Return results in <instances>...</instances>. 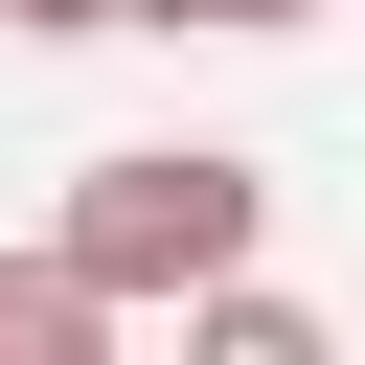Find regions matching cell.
Listing matches in <instances>:
<instances>
[{
	"instance_id": "obj_4",
	"label": "cell",
	"mask_w": 365,
	"mask_h": 365,
	"mask_svg": "<svg viewBox=\"0 0 365 365\" xmlns=\"http://www.w3.org/2000/svg\"><path fill=\"white\" fill-rule=\"evenodd\" d=\"M137 23H205V46H274V23H319V0H137Z\"/></svg>"
},
{
	"instance_id": "obj_5",
	"label": "cell",
	"mask_w": 365,
	"mask_h": 365,
	"mask_svg": "<svg viewBox=\"0 0 365 365\" xmlns=\"http://www.w3.org/2000/svg\"><path fill=\"white\" fill-rule=\"evenodd\" d=\"M0 23H46V46H68V23H137V0H0Z\"/></svg>"
},
{
	"instance_id": "obj_3",
	"label": "cell",
	"mask_w": 365,
	"mask_h": 365,
	"mask_svg": "<svg viewBox=\"0 0 365 365\" xmlns=\"http://www.w3.org/2000/svg\"><path fill=\"white\" fill-rule=\"evenodd\" d=\"M182 365H342V319L274 297V274H228V297H182Z\"/></svg>"
},
{
	"instance_id": "obj_2",
	"label": "cell",
	"mask_w": 365,
	"mask_h": 365,
	"mask_svg": "<svg viewBox=\"0 0 365 365\" xmlns=\"http://www.w3.org/2000/svg\"><path fill=\"white\" fill-rule=\"evenodd\" d=\"M114 319L137 297H91L68 251H0V365H114Z\"/></svg>"
},
{
	"instance_id": "obj_1",
	"label": "cell",
	"mask_w": 365,
	"mask_h": 365,
	"mask_svg": "<svg viewBox=\"0 0 365 365\" xmlns=\"http://www.w3.org/2000/svg\"><path fill=\"white\" fill-rule=\"evenodd\" d=\"M91 297H228L251 251H274V182L228 160V137H137V160H91L68 182V228H46Z\"/></svg>"
}]
</instances>
